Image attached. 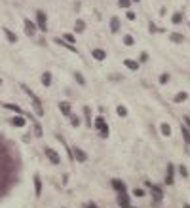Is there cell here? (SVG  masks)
<instances>
[{"instance_id": "obj_1", "label": "cell", "mask_w": 190, "mask_h": 208, "mask_svg": "<svg viewBox=\"0 0 190 208\" xmlns=\"http://www.w3.org/2000/svg\"><path fill=\"white\" fill-rule=\"evenodd\" d=\"M21 174V157L13 146L0 136V199L6 197L19 182Z\"/></svg>"}, {"instance_id": "obj_2", "label": "cell", "mask_w": 190, "mask_h": 208, "mask_svg": "<svg viewBox=\"0 0 190 208\" xmlns=\"http://www.w3.org/2000/svg\"><path fill=\"white\" fill-rule=\"evenodd\" d=\"M93 127H95V131H99V133H101V138H109L110 129H109V125L105 123V117H103V116H97V117H95Z\"/></svg>"}, {"instance_id": "obj_3", "label": "cell", "mask_w": 190, "mask_h": 208, "mask_svg": "<svg viewBox=\"0 0 190 208\" xmlns=\"http://www.w3.org/2000/svg\"><path fill=\"white\" fill-rule=\"evenodd\" d=\"M21 87L25 89V93H27V95H29L30 98H33V108L36 110V116H38V117H42V116H44V108H42V104H40V98H38L36 95H34V93L30 91L27 85H21Z\"/></svg>"}, {"instance_id": "obj_4", "label": "cell", "mask_w": 190, "mask_h": 208, "mask_svg": "<svg viewBox=\"0 0 190 208\" xmlns=\"http://www.w3.org/2000/svg\"><path fill=\"white\" fill-rule=\"evenodd\" d=\"M34 17H36V27L42 30V32H48V25H46V12H42V10H38L36 13H34Z\"/></svg>"}, {"instance_id": "obj_5", "label": "cell", "mask_w": 190, "mask_h": 208, "mask_svg": "<svg viewBox=\"0 0 190 208\" xmlns=\"http://www.w3.org/2000/svg\"><path fill=\"white\" fill-rule=\"evenodd\" d=\"M44 153H46V157H48V159L51 161V165H59V163H61V157H59V153L55 152L53 148L46 146V148H44Z\"/></svg>"}, {"instance_id": "obj_6", "label": "cell", "mask_w": 190, "mask_h": 208, "mask_svg": "<svg viewBox=\"0 0 190 208\" xmlns=\"http://www.w3.org/2000/svg\"><path fill=\"white\" fill-rule=\"evenodd\" d=\"M110 185H112V189H114L116 193H126V191H127V185H126V182H122L120 178H114V180H110Z\"/></svg>"}, {"instance_id": "obj_7", "label": "cell", "mask_w": 190, "mask_h": 208, "mask_svg": "<svg viewBox=\"0 0 190 208\" xmlns=\"http://www.w3.org/2000/svg\"><path fill=\"white\" fill-rule=\"evenodd\" d=\"M72 157H74V161H80V163H86V161H88L86 152L80 149V148H72Z\"/></svg>"}, {"instance_id": "obj_8", "label": "cell", "mask_w": 190, "mask_h": 208, "mask_svg": "<svg viewBox=\"0 0 190 208\" xmlns=\"http://www.w3.org/2000/svg\"><path fill=\"white\" fill-rule=\"evenodd\" d=\"M173 182H175V165H171V163H169V165H167L166 184H167V185H173Z\"/></svg>"}, {"instance_id": "obj_9", "label": "cell", "mask_w": 190, "mask_h": 208, "mask_svg": "<svg viewBox=\"0 0 190 208\" xmlns=\"http://www.w3.org/2000/svg\"><path fill=\"white\" fill-rule=\"evenodd\" d=\"M36 23L30 19H25V32H27V36H34V32H36Z\"/></svg>"}, {"instance_id": "obj_10", "label": "cell", "mask_w": 190, "mask_h": 208, "mask_svg": "<svg viewBox=\"0 0 190 208\" xmlns=\"http://www.w3.org/2000/svg\"><path fill=\"white\" fill-rule=\"evenodd\" d=\"M91 55H93L95 61H105L106 59V51L101 49V48H93V49H91Z\"/></svg>"}, {"instance_id": "obj_11", "label": "cell", "mask_w": 190, "mask_h": 208, "mask_svg": "<svg viewBox=\"0 0 190 208\" xmlns=\"http://www.w3.org/2000/svg\"><path fill=\"white\" fill-rule=\"evenodd\" d=\"M118 204H120L122 208H129V195L126 193H118Z\"/></svg>"}, {"instance_id": "obj_12", "label": "cell", "mask_w": 190, "mask_h": 208, "mask_svg": "<svg viewBox=\"0 0 190 208\" xmlns=\"http://www.w3.org/2000/svg\"><path fill=\"white\" fill-rule=\"evenodd\" d=\"M59 110H61L63 116H69V117H70V114H72V108H70L69 102H59Z\"/></svg>"}, {"instance_id": "obj_13", "label": "cell", "mask_w": 190, "mask_h": 208, "mask_svg": "<svg viewBox=\"0 0 190 208\" xmlns=\"http://www.w3.org/2000/svg\"><path fill=\"white\" fill-rule=\"evenodd\" d=\"M150 187H152V197H154V201H162V199H163L162 187H160V185H150Z\"/></svg>"}, {"instance_id": "obj_14", "label": "cell", "mask_w": 190, "mask_h": 208, "mask_svg": "<svg viewBox=\"0 0 190 208\" xmlns=\"http://www.w3.org/2000/svg\"><path fill=\"white\" fill-rule=\"evenodd\" d=\"M124 64H126V68H129V70H139V62L137 61H133V59H124Z\"/></svg>"}, {"instance_id": "obj_15", "label": "cell", "mask_w": 190, "mask_h": 208, "mask_svg": "<svg viewBox=\"0 0 190 208\" xmlns=\"http://www.w3.org/2000/svg\"><path fill=\"white\" fill-rule=\"evenodd\" d=\"M110 30L112 32H118V30H120V19H118L116 15L110 17Z\"/></svg>"}, {"instance_id": "obj_16", "label": "cell", "mask_w": 190, "mask_h": 208, "mask_svg": "<svg viewBox=\"0 0 190 208\" xmlns=\"http://www.w3.org/2000/svg\"><path fill=\"white\" fill-rule=\"evenodd\" d=\"M2 30H4V34H6V38L10 40V44H15V42H17V36H15V34H13V32H12V30H10L8 27H4Z\"/></svg>"}, {"instance_id": "obj_17", "label": "cell", "mask_w": 190, "mask_h": 208, "mask_svg": "<svg viewBox=\"0 0 190 208\" xmlns=\"http://www.w3.org/2000/svg\"><path fill=\"white\" fill-rule=\"evenodd\" d=\"M53 44L61 45V48H69L70 51H76V48H74V45H70V44H65V40H63V38H53Z\"/></svg>"}, {"instance_id": "obj_18", "label": "cell", "mask_w": 190, "mask_h": 208, "mask_svg": "<svg viewBox=\"0 0 190 208\" xmlns=\"http://www.w3.org/2000/svg\"><path fill=\"white\" fill-rule=\"evenodd\" d=\"M186 98H188V95H186L184 91H181V93H177V95H175L173 102H175V104H181V102H184V100H186Z\"/></svg>"}, {"instance_id": "obj_19", "label": "cell", "mask_w": 190, "mask_h": 208, "mask_svg": "<svg viewBox=\"0 0 190 208\" xmlns=\"http://www.w3.org/2000/svg\"><path fill=\"white\" fill-rule=\"evenodd\" d=\"M169 40L175 42V44H183V42H184L183 34H179V32H171V34H169Z\"/></svg>"}, {"instance_id": "obj_20", "label": "cell", "mask_w": 190, "mask_h": 208, "mask_svg": "<svg viewBox=\"0 0 190 208\" xmlns=\"http://www.w3.org/2000/svg\"><path fill=\"white\" fill-rule=\"evenodd\" d=\"M160 131H162L163 136H171V125H169V123H162L160 125Z\"/></svg>"}, {"instance_id": "obj_21", "label": "cell", "mask_w": 190, "mask_h": 208, "mask_svg": "<svg viewBox=\"0 0 190 208\" xmlns=\"http://www.w3.org/2000/svg\"><path fill=\"white\" fill-rule=\"evenodd\" d=\"M34 187H36V197L42 195V182H40V176H34Z\"/></svg>"}, {"instance_id": "obj_22", "label": "cell", "mask_w": 190, "mask_h": 208, "mask_svg": "<svg viewBox=\"0 0 190 208\" xmlns=\"http://www.w3.org/2000/svg\"><path fill=\"white\" fill-rule=\"evenodd\" d=\"M42 85L44 87L51 85V74H50V72H44V74H42Z\"/></svg>"}, {"instance_id": "obj_23", "label": "cell", "mask_w": 190, "mask_h": 208, "mask_svg": "<svg viewBox=\"0 0 190 208\" xmlns=\"http://www.w3.org/2000/svg\"><path fill=\"white\" fill-rule=\"evenodd\" d=\"M12 123L15 125V127H25V125H27V121H25V117H21V116L13 117V119H12Z\"/></svg>"}, {"instance_id": "obj_24", "label": "cell", "mask_w": 190, "mask_h": 208, "mask_svg": "<svg viewBox=\"0 0 190 208\" xmlns=\"http://www.w3.org/2000/svg\"><path fill=\"white\" fill-rule=\"evenodd\" d=\"M116 114H118L120 117H126V116H127V108L124 106V104H118V106H116Z\"/></svg>"}, {"instance_id": "obj_25", "label": "cell", "mask_w": 190, "mask_h": 208, "mask_svg": "<svg viewBox=\"0 0 190 208\" xmlns=\"http://www.w3.org/2000/svg\"><path fill=\"white\" fill-rule=\"evenodd\" d=\"M74 30H76V32H84V30H86V23H84L82 19H78V21L74 23Z\"/></svg>"}, {"instance_id": "obj_26", "label": "cell", "mask_w": 190, "mask_h": 208, "mask_svg": "<svg viewBox=\"0 0 190 208\" xmlns=\"http://www.w3.org/2000/svg\"><path fill=\"white\" fill-rule=\"evenodd\" d=\"M63 40L67 42V44H70V45H72V44H76L74 34H70V32H65V34H63Z\"/></svg>"}, {"instance_id": "obj_27", "label": "cell", "mask_w": 190, "mask_h": 208, "mask_svg": "<svg viewBox=\"0 0 190 208\" xmlns=\"http://www.w3.org/2000/svg\"><path fill=\"white\" fill-rule=\"evenodd\" d=\"M80 123H82V119L78 116H74V114H70V125L72 127H80Z\"/></svg>"}, {"instance_id": "obj_28", "label": "cell", "mask_w": 190, "mask_h": 208, "mask_svg": "<svg viewBox=\"0 0 190 208\" xmlns=\"http://www.w3.org/2000/svg\"><path fill=\"white\" fill-rule=\"evenodd\" d=\"M181 21H183V13H181V12L173 13V17H171V23H173V25H179Z\"/></svg>"}, {"instance_id": "obj_29", "label": "cell", "mask_w": 190, "mask_h": 208, "mask_svg": "<svg viewBox=\"0 0 190 208\" xmlns=\"http://www.w3.org/2000/svg\"><path fill=\"white\" fill-rule=\"evenodd\" d=\"M4 108H8V110H12V112H17L19 116L23 114V110H21L19 106H15V104H4Z\"/></svg>"}, {"instance_id": "obj_30", "label": "cell", "mask_w": 190, "mask_h": 208, "mask_svg": "<svg viewBox=\"0 0 190 208\" xmlns=\"http://www.w3.org/2000/svg\"><path fill=\"white\" fill-rule=\"evenodd\" d=\"M181 131H183V138H184V142H186V144H190V131H188L186 127H184V125L181 127Z\"/></svg>"}, {"instance_id": "obj_31", "label": "cell", "mask_w": 190, "mask_h": 208, "mask_svg": "<svg viewBox=\"0 0 190 208\" xmlns=\"http://www.w3.org/2000/svg\"><path fill=\"white\" fill-rule=\"evenodd\" d=\"M84 116H86V123L91 125V112H89L88 106H84Z\"/></svg>"}, {"instance_id": "obj_32", "label": "cell", "mask_w": 190, "mask_h": 208, "mask_svg": "<svg viewBox=\"0 0 190 208\" xmlns=\"http://www.w3.org/2000/svg\"><path fill=\"white\" fill-rule=\"evenodd\" d=\"M124 44H126V45H133V44H135V40H133L131 34H126V36H124Z\"/></svg>"}, {"instance_id": "obj_33", "label": "cell", "mask_w": 190, "mask_h": 208, "mask_svg": "<svg viewBox=\"0 0 190 208\" xmlns=\"http://www.w3.org/2000/svg\"><path fill=\"white\" fill-rule=\"evenodd\" d=\"M118 6H120V8H129L131 6V0H118Z\"/></svg>"}, {"instance_id": "obj_34", "label": "cell", "mask_w": 190, "mask_h": 208, "mask_svg": "<svg viewBox=\"0 0 190 208\" xmlns=\"http://www.w3.org/2000/svg\"><path fill=\"white\" fill-rule=\"evenodd\" d=\"M133 195H135V197H145L146 193H145V189H141V187H137V189H133Z\"/></svg>"}, {"instance_id": "obj_35", "label": "cell", "mask_w": 190, "mask_h": 208, "mask_svg": "<svg viewBox=\"0 0 190 208\" xmlns=\"http://www.w3.org/2000/svg\"><path fill=\"white\" fill-rule=\"evenodd\" d=\"M74 78H76V81H78L80 85H86V80H84V76H82L80 72H78V74H74Z\"/></svg>"}, {"instance_id": "obj_36", "label": "cell", "mask_w": 190, "mask_h": 208, "mask_svg": "<svg viewBox=\"0 0 190 208\" xmlns=\"http://www.w3.org/2000/svg\"><path fill=\"white\" fill-rule=\"evenodd\" d=\"M179 174H181L183 176V178H186V176H188V170H186V166H179Z\"/></svg>"}, {"instance_id": "obj_37", "label": "cell", "mask_w": 190, "mask_h": 208, "mask_svg": "<svg viewBox=\"0 0 190 208\" xmlns=\"http://www.w3.org/2000/svg\"><path fill=\"white\" fill-rule=\"evenodd\" d=\"M34 134H36V136H42V127H40V123H34Z\"/></svg>"}, {"instance_id": "obj_38", "label": "cell", "mask_w": 190, "mask_h": 208, "mask_svg": "<svg viewBox=\"0 0 190 208\" xmlns=\"http://www.w3.org/2000/svg\"><path fill=\"white\" fill-rule=\"evenodd\" d=\"M126 17H127V19H129V21H135V17H137V15H135V12H131V10H127V13H126Z\"/></svg>"}, {"instance_id": "obj_39", "label": "cell", "mask_w": 190, "mask_h": 208, "mask_svg": "<svg viewBox=\"0 0 190 208\" xmlns=\"http://www.w3.org/2000/svg\"><path fill=\"white\" fill-rule=\"evenodd\" d=\"M139 61H141V62H146V61H148V53H146V51H143V53L139 55Z\"/></svg>"}, {"instance_id": "obj_40", "label": "cell", "mask_w": 190, "mask_h": 208, "mask_svg": "<svg viewBox=\"0 0 190 208\" xmlns=\"http://www.w3.org/2000/svg\"><path fill=\"white\" fill-rule=\"evenodd\" d=\"M167 81H169V74L166 72V74H162V76H160V83H167Z\"/></svg>"}, {"instance_id": "obj_41", "label": "cell", "mask_w": 190, "mask_h": 208, "mask_svg": "<svg viewBox=\"0 0 190 208\" xmlns=\"http://www.w3.org/2000/svg\"><path fill=\"white\" fill-rule=\"evenodd\" d=\"M84 208H99V206H97L95 202H91V201H89V202H84Z\"/></svg>"}, {"instance_id": "obj_42", "label": "cell", "mask_w": 190, "mask_h": 208, "mask_svg": "<svg viewBox=\"0 0 190 208\" xmlns=\"http://www.w3.org/2000/svg\"><path fill=\"white\" fill-rule=\"evenodd\" d=\"M148 30H150V32H156V30H158V29H156V25H154L152 21H150V23H148Z\"/></svg>"}, {"instance_id": "obj_43", "label": "cell", "mask_w": 190, "mask_h": 208, "mask_svg": "<svg viewBox=\"0 0 190 208\" xmlns=\"http://www.w3.org/2000/svg\"><path fill=\"white\" fill-rule=\"evenodd\" d=\"M184 123H186L188 127H190V117H184Z\"/></svg>"}, {"instance_id": "obj_44", "label": "cell", "mask_w": 190, "mask_h": 208, "mask_svg": "<svg viewBox=\"0 0 190 208\" xmlns=\"http://www.w3.org/2000/svg\"><path fill=\"white\" fill-rule=\"evenodd\" d=\"M183 208H190V204H183Z\"/></svg>"}, {"instance_id": "obj_45", "label": "cell", "mask_w": 190, "mask_h": 208, "mask_svg": "<svg viewBox=\"0 0 190 208\" xmlns=\"http://www.w3.org/2000/svg\"><path fill=\"white\" fill-rule=\"evenodd\" d=\"M135 2H141V0H135Z\"/></svg>"}, {"instance_id": "obj_46", "label": "cell", "mask_w": 190, "mask_h": 208, "mask_svg": "<svg viewBox=\"0 0 190 208\" xmlns=\"http://www.w3.org/2000/svg\"><path fill=\"white\" fill-rule=\"evenodd\" d=\"M0 83H2V80H0Z\"/></svg>"}]
</instances>
